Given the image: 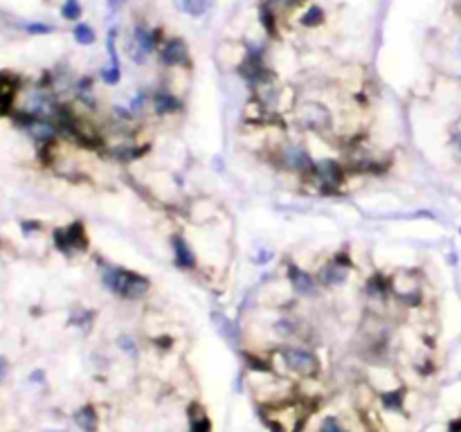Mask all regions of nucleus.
Returning <instances> with one entry per match:
<instances>
[{
    "label": "nucleus",
    "instance_id": "obj_1",
    "mask_svg": "<svg viewBox=\"0 0 461 432\" xmlns=\"http://www.w3.org/2000/svg\"><path fill=\"white\" fill-rule=\"evenodd\" d=\"M101 274V284L108 292L122 297L128 302H137L142 297H146L151 292V282L146 274H140L135 270L128 268H119V266H110L104 264L99 270Z\"/></svg>",
    "mask_w": 461,
    "mask_h": 432
},
{
    "label": "nucleus",
    "instance_id": "obj_2",
    "mask_svg": "<svg viewBox=\"0 0 461 432\" xmlns=\"http://www.w3.org/2000/svg\"><path fill=\"white\" fill-rule=\"evenodd\" d=\"M279 354H281V362L293 374H297L302 378L320 376V360H317V356L313 351L304 349V346H284Z\"/></svg>",
    "mask_w": 461,
    "mask_h": 432
},
{
    "label": "nucleus",
    "instance_id": "obj_3",
    "mask_svg": "<svg viewBox=\"0 0 461 432\" xmlns=\"http://www.w3.org/2000/svg\"><path fill=\"white\" fill-rule=\"evenodd\" d=\"M52 236H54L56 250L63 252V254L83 252V250H88V246H90L86 230H83V225L79 223V220L70 223L68 228H63V230H54V234H52Z\"/></svg>",
    "mask_w": 461,
    "mask_h": 432
},
{
    "label": "nucleus",
    "instance_id": "obj_4",
    "mask_svg": "<svg viewBox=\"0 0 461 432\" xmlns=\"http://www.w3.org/2000/svg\"><path fill=\"white\" fill-rule=\"evenodd\" d=\"M162 40H164L162 30H149V27H144V25H135V30H133V43H131L133 61L144 63L146 56H149L151 52H155Z\"/></svg>",
    "mask_w": 461,
    "mask_h": 432
},
{
    "label": "nucleus",
    "instance_id": "obj_5",
    "mask_svg": "<svg viewBox=\"0 0 461 432\" xmlns=\"http://www.w3.org/2000/svg\"><path fill=\"white\" fill-rule=\"evenodd\" d=\"M158 58L162 66L167 68H191V54L187 43L180 36H171V38H164L158 48Z\"/></svg>",
    "mask_w": 461,
    "mask_h": 432
},
{
    "label": "nucleus",
    "instance_id": "obj_6",
    "mask_svg": "<svg viewBox=\"0 0 461 432\" xmlns=\"http://www.w3.org/2000/svg\"><path fill=\"white\" fill-rule=\"evenodd\" d=\"M311 176L322 184L324 192L331 194L344 182V166L333 158H324V160H315Z\"/></svg>",
    "mask_w": 461,
    "mask_h": 432
},
{
    "label": "nucleus",
    "instance_id": "obj_7",
    "mask_svg": "<svg viewBox=\"0 0 461 432\" xmlns=\"http://www.w3.org/2000/svg\"><path fill=\"white\" fill-rule=\"evenodd\" d=\"M349 272H351V261H349V256L338 254L333 261L324 264L320 270H317V282H320V286H324V288H335V286L347 282Z\"/></svg>",
    "mask_w": 461,
    "mask_h": 432
},
{
    "label": "nucleus",
    "instance_id": "obj_8",
    "mask_svg": "<svg viewBox=\"0 0 461 432\" xmlns=\"http://www.w3.org/2000/svg\"><path fill=\"white\" fill-rule=\"evenodd\" d=\"M297 122L302 124V128L311 130H326L331 126V112L322 104H302L297 108Z\"/></svg>",
    "mask_w": 461,
    "mask_h": 432
},
{
    "label": "nucleus",
    "instance_id": "obj_9",
    "mask_svg": "<svg viewBox=\"0 0 461 432\" xmlns=\"http://www.w3.org/2000/svg\"><path fill=\"white\" fill-rule=\"evenodd\" d=\"M286 274H288V282L297 295L317 297V292H320V282H317V277H313L308 270L299 268V266H295L288 261V264H286Z\"/></svg>",
    "mask_w": 461,
    "mask_h": 432
},
{
    "label": "nucleus",
    "instance_id": "obj_10",
    "mask_svg": "<svg viewBox=\"0 0 461 432\" xmlns=\"http://www.w3.org/2000/svg\"><path fill=\"white\" fill-rule=\"evenodd\" d=\"M281 162H284L286 169L302 171V174H308V176H311L313 164H315V160L308 156V151L302 144H284L281 146Z\"/></svg>",
    "mask_w": 461,
    "mask_h": 432
},
{
    "label": "nucleus",
    "instance_id": "obj_11",
    "mask_svg": "<svg viewBox=\"0 0 461 432\" xmlns=\"http://www.w3.org/2000/svg\"><path fill=\"white\" fill-rule=\"evenodd\" d=\"M18 76L7 70H0V115H11L14 99L18 94Z\"/></svg>",
    "mask_w": 461,
    "mask_h": 432
},
{
    "label": "nucleus",
    "instance_id": "obj_12",
    "mask_svg": "<svg viewBox=\"0 0 461 432\" xmlns=\"http://www.w3.org/2000/svg\"><path fill=\"white\" fill-rule=\"evenodd\" d=\"M25 130H27L29 138H32L36 144L45 146V144H52V142H54L56 133H59V126H56L54 122L45 120V117H34V120L29 122V126H27Z\"/></svg>",
    "mask_w": 461,
    "mask_h": 432
},
{
    "label": "nucleus",
    "instance_id": "obj_13",
    "mask_svg": "<svg viewBox=\"0 0 461 432\" xmlns=\"http://www.w3.org/2000/svg\"><path fill=\"white\" fill-rule=\"evenodd\" d=\"M171 246H173V261H176L178 268L194 270L196 264H198V259H196V252L191 250V246L187 243V238L182 236V234H173Z\"/></svg>",
    "mask_w": 461,
    "mask_h": 432
},
{
    "label": "nucleus",
    "instance_id": "obj_14",
    "mask_svg": "<svg viewBox=\"0 0 461 432\" xmlns=\"http://www.w3.org/2000/svg\"><path fill=\"white\" fill-rule=\"evenodd\" d=\"M151 104H153V110L158 112L160 117L162 115H173L182 108V102L178 99V94L169 88H158L151 97Z\"/></svg>",
    "mask_w": 461,
    "mask_h": 432
},
{
    "label": "nucleus",
    "instance_id": "obj_15",
    "mask_svg": "<svg viewBox=\"0 0 461 432\" xmlns=\"http://www.w3.org/2000/svg\"><path fill=\"white\" fill-rule=\"evenodd\" d=\"M212 322H214V326H216V331L221 333V336L225 338L230 344H234V346L241 344V340H243V338H241L239 326H236V322H232L225 313H221V310H212Z\"/></svg>",
    "mask_w": 461,
    "mask_h": 432
},
{
    "label": "nucleus",
    "instance_id": "obj_16",
    "mask_svg": "<svg viewBox=\"0 0 461 432\" xmlns=\"http://www.w3.org/2000/svg\"><path fill=\"white\" fill-rule=\"evenodd\" d=\"M74 423H77L83 432H97V428H99V414H97L95 405L88 403V405H83V408H79L77 412H74Z\"/></svg>",
    "mask_w": 461,
    "mask_h": 432
},
{
    "label": "nucleus",
    "instance_id": "obj_17",
    "mask_svg": "<svg viewBox=\"0 0 461 432\" xmlns=\"http://www.w3.org/2000/svg\"><path fill=\"white\" fill-rule=\"evenodd\" d=\"M110 156L115 158L117 162H133V160H137V158L144 153V148L142 146H135V144H131V142H126V144H115L113 148H110Z\"/></svg>",
    "mask_w": 461,
    "mask_h": 432
},
{
    "label": "nucleus",
    "instance_id": "obj_18",
    "mask_svg": "<svg viewBox=\"0 0 461 432\" xmlns=\"http://www.w3.org/2000/svg\"><path fill=\"white\" fill-rule=\"evenodd\" d=\"M326 20V12L320 7V4H308L306 9H304V14L299 16V22H302L304 27H308V30H315V27L324 25Z\"/></svg>",
    "mask_w": 461,
    "mask_h": 432
},
{
    "label": "nucleus",
    "instance_id": "obj_19",
    "mask_svg": "<svg viewBox=\"0 0 461 432\" xmlns=\"http://www.w3.org/2000/svg\"><path fill=\"white\" fill-rule=\"evenodd\" d=\"M72 36L79 45H92L97 40V32L92 30L88 22H77L72 30Z\"/></svg>",
    "mask_w": 461,
    "mask_h": 432
},
{
    "label": "nucleus",
    "instance_id": "obj_20",
    "mask_svg": "<svg viewBox=\"0 0 461 432\" xmlns=\"http://www.w3.org/2000/svg\"><path fill=\"white\" fill-rule=\"evenodd\" d=\"M61 16H63L65 20L77 22L79 18L83 16V7L79 2H74V0H65V4L61 7Z\"/></svg>",
    "mask_w": 461,
    "mask_h": 432
},
{
    "label": "nucleus",
    "instance_id": "obj_21",
    "mask_svg": "<svg viewBox=\"0 0 461 432\" xmlns=\"http://www.w3.org/2000/svg\"><path fill=\"white\" fill-rule=\"evenodd\" d=\"M99 72H101V81L106 86H117L122 81V68L117 66H104Z\"/></svg>",
    "mask_w": 461,
    "mask_h": 432
},
{
    "label": "nucleus",
    "instance_id": "obj_22",
    "mask_svg": "<svg viewBox=\"0 0 461 432\" xmlns=\"http://www.w3.org/2000/svg\"><path fill=\"white\" fill-rule=\"evenodd\" d=\"M209 7H212V0H185V12L196 18L203 16Z\"/></svg>",
    "mask_w": 461,
    "mask_h": 432
},
{
    "label": "nucleus",
    "instance_id": "obj_23",
    "mask_svg": "<svg viewBox=\"0 0 461 432\" xmlns=\"http://www.w3.org/2000/svg\"><path fill=\"white\" fill-rule=\"evenodd\" d=\"M90 320H92V310H88V308H74L68 322L72 324V326H90Z\"/></svg>",
    "mask_w": 461,
    "mask_h": 432
},
{
    "label": "nucleus",
    "instance_id": "obj_24",
    "mask_svg": "<svg viewBox=\"0 0 461 432\" xmlns=\"http://www.w3.org/2000/svg\"><path fill=\"white\" fill-rule=\"evenodd\" d=\"M275 333L279 338H290V336H295L297 333V324L293 322V320H288V318H281V320H277L275 322Z\"/></svg>",
    "mask_w": 461,
    "mask_h": 432
},
{
    "label": "nucleus",
    "instance_id": "obj_25",
    "mask_svg": "<svg viewBox=\"0 0 461 432\" xmlns=\"http://www.w3.org/2000/svg\"><path fill=\"white\" fill-rule=\"evenodd\" d=\"M117 344H119V349H122L124 354L128 356V358L137 360V356H140V351H137V342L133 340L131 336H119V338H117Z\"/></svg>",
    "mask_w": 461,
    "mask_h": 432
},
{
    "label": "nucleus",
    "instance_id": "obj_26",
    "mask_svg": "<svg viewBox=\"0 0 461 432\" xmlns=\"http://www.w3.org/2000/svg\"><path fill=\"white\" fill-rule=\"evenodd\" d=\"M320 432H349V430L342 426V423H340V418H335V416H324V418H322Z\"/></svg>",
    "mask_w": 461,
    "mask_h": 432
},
{
    "label": "nucleus",
    "instance_id": "obj_27",
    "mask_svg": "<svg viewBox=\"0 0 461 432\" xmlns=\"http://www.w3.org/2000/svg\"><path fill=\"white\" fill-rule=\"evenodd\" d=\"M306 0H266L263 4H268V7L275 12V9H295V7H299V4H304Z\"/></svg>",
    "mask_w": 461,
    "mask_h": 432
},
{
    "label": "nucleus",
    "instance_id": "obj_28",
    "mask_svg": "<svg viewBox=\"0 0 461 432\" xmlns=\"http://www.w3.org/2000/svg\"><path fill=\"white\" fill-rule=\"evenodd\" d=\"M25 32L32 36H45V34H52L54 27L45 25V22H27V25H25Z\"/></svg>",
    "mask_w": 461,
    "mask_h": 432
},
{
    "label": "nucleus",
    "instance_id": "obj_29",
    "mask_svg": "<svg viewBox=\"0 0 461 432\" xmlns=\"http://www.w3.org/2000/svg\"><path fill=\"white\" fill-rule=\"evenodd\" d=\"M146 99H149V97H146V92H142V90H140V92L135 94V99H133V102H131V106H128V108H131V110H133V112H135V115H137V112H140L142 108H144Z\"/></svg>",
    "mask_w": 461,
    "mask_h": 432
},
{
    "label": "nucleus",
    "instance_id": "obj_30",
    "mask_svg": "<svg viewBox=\"0 0 461 432\" xmlns=\"http://www.w3.org/2000/svg\"><path fill=\"white\" fill-rule=\"evenodd\" d=\"M113 110H115V115L119 117V120H133L135 117V112L131 110V108H124V106H113Z\"/></svg>",
    "mask_w": 461,
    "mask_h": 432
},
{
    "label": "nucleus",
    "instance_id": "obj_31",
    "mask_svg": "<svg viewBox=\"0 0 461 432\" xmlns=\"http://www.w3.org/2000/svg\"><path fill=\"white\" fill-rule=\"evenodd\" d=\"M20 228H23L25 234H29L32 230H38V228H41V223H36V220H23V225H20Z\"/></svg>",
    "mask_w": 461,
    "mask_h": 432
},
{
    "label": "nucleus",
    "instance_id": "obj_32",
    "mask_svg": "<svg viewBox=\"0 0 461 432\" xmlns=\"http://www.w3.org/2000/svg\"><path fill=\"white\" fill-rule=\"evenodd\" d=\"M29 380L32 382H43L45 380V372H43V369H34V372L29 374Z\"/></svg>",
    "mask_w": 461,
    "mask_h": 432
},
{
    "label": "nucleus",
    "instance_id": "obj_33",
    "mask_svg": "<svg viewBox=\"0 0 461 432\" xmlns=\"http://www.w3.org/2000/svg\"><path fill=\"white\" fill-rule=\"evenodd\" d=\"M452 148H455L457 158H459V162H461V133H457L455 138H452Z\"/></svg>",
    "mask_w": 461,
    "mask_h": 432
},
{
    "label": "nucleus",
    "instance_id": "obj_34",
    "mask_svg": "<svg viewBox=\"0 0 461 432\" xmlns=\"http://www.w3.org/2000/svg\"><path fill=\"white\" fill-rule=\"evenodd\" d=\"M7 369H9V362H7L5 356H0V382H2V378L7 376Z\"/></svg>",
    "mask_w": 461,
    "mask_h": 432
},
{
    "label": "nucleus",
    "instance_id": "obj_35",
    "mask_svg": "<svg viewBox=\"0 0 461 432\" xmlns=\"http://www.w3.org/2000/svg\"><path fill=\"white\" fill-rule=\"evenodd\" d=\"M124 2H126V0H108V9L115 14V12H119V9L124 7Z\"/></svg>",
    "mask_w": 461,
    "mask_h": 432
},
{
    "label": "nucleus",
    "instance_id": "obj_36",
    "mask_svg": "<svg viewBox=\"0 0 461 432\" xmlns=\"http://www.w3.org/2000/svg\"><path fill=\"white\" fill-rule=\"evenodd\" d=\"M459 52H461V38H459Z\"/></svg>",
    "mask_w": 461,
    "mask_h": 432
},
{
    "label": "nucleus",
    "instance_id": "obj_37",
    "mask_svg": "<svg viewBox=\"0 0 461 432\" xmlns=\"http://www.w3.org/2000/svg\"><path fill=\"white\" fill-rule=\"evenodd\" d=\"M47 432H56V430H47Z\"/></svg>",
    "mask_w": 461,
    "mask_h": 432
},
{
    "label": "nucleus",
    "instance_id": "obj_38",
    "mask_svg": "<svg viewBox=\"0 0 461 432\" xmlns=\"http://www.w3.org/2000/svg\"><path fill=\"white\" fill-rule=\"evenodd\" d=\"M74 2H79V0H74Z\"/></svg>",
    "mask_w": 461,
    "mask_h": 432
}]
</instances>
